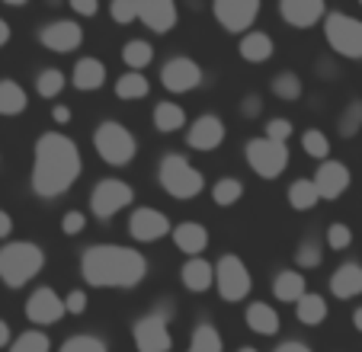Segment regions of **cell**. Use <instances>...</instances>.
Here are the masks:
<instances>
[{"label":"cell","mask_w":362,"mask_h":352,"mask_svg":"<svg viewBox=\"0 0 362 352\" xmlns=\"http://www.w3.org/2000/svg\"><path fill=\"white\" fill-rule=\"evenodd\" d=\"M83 157L81 148L64 131H45L39 135L33 151V176L29 186L39 199H58L81 180Z\"/></svg>","instance_id":"6da1fadb"},{"label":"cell","mask_w":362,"mask_h":352,"mask_svg":"<svg viewBox=\"0 0 362 352\" xmlns=\"http://www.w3.org/2000/svg\"><path fill=\"white\" fill-rule=\"evenodd\" d=\"M81 276L93 288H138L148 276V259L135 247L93 244L81 253Z\"/></svg>","instance_id":"7a4b0ae2"},{"label":"cell","mask_w":362,"mask_h":352,"mask_svg":"<svg viewBox=\"0 0 362 352\" xmlns=\"http://www.w3.org/2000/svg\"><path fill=\"white\" fill-rule=\"evenodd\" d=\"M45 269V250L33 240H7L0 247V282L7 288H23Z\"/></svg>","instance_id":"3957f363"},{"label":"cell","mask_w":362,"mask_h":352,"mask_svg":"<svg viewBox=\"0 0 362 352\" xmlns=\"http://www.w3.org/2000/svg\"><path fill=\"white\" fill-rule=\"evenodd\" d=\"M158 183L160 189L170 199H180V202H189V199L202 196L205 192V176L196 163H189L183 154L170 151V154L160 157L158 163Z\"/></svg>","instance_id":"277c9868"},{"label":"cell","mask_w":362,"mask_h":352,"mask_svg":"<svg viewBox=\"0 0 362 352\" xmlns=\"http://www.w3.org/2000/svg\"><path fill=\"white\" fill-rule=\"evenodd\" d=\"M93 151L110 167H129L138 157V138L116 119H106L93 129Z\"/></svg>","instance_id":"5b68a950"},{"label":"cell","mask_w":362,"mask_h":352,"mask_svg":"<svg viewBox=\"0 0 362 352\" xmlns=\"http://www.w3.org/2000/svg\"><path fill=\"white\" fill-rule=\"evenodd\" d=\"M244 157H247V167L260 176V180H279L288 170V157L292 154H288V144L260 135L244 144Z\"/></svg>","instance_id":"8992f818"},{"label":"cell","mask_w":362,"mask_h":352,"mask_svg":"<svg viewBox=\"0 0 362 352\" xmlns=\"http://www.w3.org/2000/svg\"><path fill=\"white\" fill-rule=\"evenodd\" d=\"M321 23L330 52L349 61H362V20L349 13H327Z\"/></svg>","instance_id":"52a82bcc"},{"label":"cell","mask_w":362,"mask_h":352,"mask_svg":"<svg viewBox=\"0 0 362 352\" xmlns=\"http://www.w3.org/2000/svg\"><path fill=\"white\" fill-rule=\"evenodd\" d=\"M212 266H215V285L212 288L221 295V301L238 305V301H244L247 295H250L253 278H250L247 263L238 257V253H225V257H218V263H212Z\"/></svg>","instance_id":"ba28073f"},{"label":"cell","mask_w":362,"mask_h":352,"mask_svg":"<svg viewBox=\"0 0 362 352\" xmlns=\"http://www.w3.org/2000/svg\"><path fill=\"white\" fill-rule=\"evenodd\" d=\"M132 202H135V189H132L125 180H119V176L100 180V183L93 186V192H90V211H93V218H100V221L116 218L119 211L129 209Z\"/></svg>","instance_id":"9c48e42d"},{"label":"cell","mask_w":362,"mask_h":352,"mask_svg":"<svg viewBox=\"0 0 362 352\" xmlns=\"http://www.w3.org/2000/svg\"><path fill=\"white\" fill-rule=\"evenodd\" d=\"M260 10H263V0H212V16L231 35L253 29Z\"/></svg>","instance_id":"30bf717a"},{"label":"cell","mask_w":362,"mask_h":352,"mask_svg":"<svg viewBox=\"0 0 362 352\" xmlns=\"http://www.w3.org/2000/svg\"><path fill=\"white\" fill-rule=\"evenodd\" d=\"M135 336V349L138 352H170L173 349V336H170V320H164L160 314H144L141 320H135L132 327Z\"/></svg>","instance_id":"8fae6325"},{"label":"cell","mask_w":362,"mask_h":352,"mask_svg":"<svg viewBox=\"0 0 362 352\" xmlns=\"http://www.w3.org/2000/svg\"><path fill=\"white\" fill-rule=\"evenodd\" d=\"M202 81H205L202 68L186 54H177L160 68V87L170 90V93H192V90L202 87Z\"/></svg>","instance_id":"7c38bea8"},{"label":"cell","mask_w":362,"mask_h":352,"mask_svg":"<svg viewBox=\"0 0 362 352\" xmlns=\"http://www.w3.org/2000/svg\"><path fill=\"white\" fill-rule=\"evenodd\" d=\"M170 218L164 211L151 209V205H141V209L132 211L129 218V234L135 244H158V240L170 237Z\"/></svg>","instance_id":"4fadbf2b"},{"label":"cell","mask_w":362,"mask_h":352,"mask_svg":"<svg viewBox=\"0 0 362 352\" xmlns=\"http://www.w3.org/2000/svg\"><path fill=\"white\" fill-rule=\"evenodd\" d=\"M39 42L42 48L55 54H71L83 45V29L77 20H52L39 29Z\"/></svg>","instance_id":"5bb4252c"},{"label":"cell","mask_w":362,"mask_h":352,"mask_svg":"<svg viewBox=\"0 0 362 352\" xmlns=\"http://www.w3.org/2000/svg\"><path fill=\"white\" fill-rule=\"evenodd\" d=\"M225 138H228V129L215 112H202L199 119H192L189 129H186V144H189L192 151H202V154L218 151L221 144H225Z\"/></svg>","instance_id":"9a60e30c"},{"label":"cell","mask_w":362,"mask_h":352,"mask_svg":"<svg viewBox=\"0 0 362 352\" xmlns=\"http://www.w3.org/2000/svg\"><path fill=\"white\" fill-rule=\"evenodd\" d=\"M311 183H315L321 202H337L340 196H346L349 183H353V173H349V167L340 160H321V167L311 176Z\"/></svg>","instance_id":"2e32d148"},{"label":"cell","mask_w":362,"mask_h":352,"mask_svg":"<svg viewBox=\"0 0 362 352\" xmlns=\"http://www.w3.org/2000/svg\"><path fill=\"white\" fill-rule=\"evenodd\" d=\"M23 311H26V317L33 320V324L52 327V324H58V320L64 317V298L58 295L55 288H48V285H39V288H35L33 295L26 298Z\"/></svg>","instance_id":"e0dca14e"},{"label":"cell","mask_w":362,"mask_h":352,"mask_svg":"<svg viewBox=\"0 0 362 352\" xmlns=\"http://www.w3.org/2000/svg\"><path fill=\"white\" fill-rule=\"evenodd\" d=\"M135 13H138V23H144L151 33L158 35L173 33V26L180 20L177 0H135Z\"/></svg>","instance_id":"ac0fdd59"},{"label":"cell","mask_w":362,"mask_h":352,"mask_svg":"<svg viewBox=\"0 0 362 352\" xmlns=\"http://www.w3.org/2000/svg\"><path fill=\"white\" fill-rule=\"evenodd\" d=\"M279 16L292 29H311L327 16V0H279Z\"/></svg>","instance_id":"d6986e66"},{"label":"cell","mask_w":362,"mask_h":352,"mask_svg":"<svg viewBox=\"0 0 362 352\" xmlns=\"http://www.w3.org/2000/svg\"><path fill=\"white\" fill-rule=\"evenodd\" d=\"M170 237L180 253H186V257H202V250L209 247V228L199 221H180L170 228Z\"/></svg>","instance_id":"ffe728a7"},{"label":"cell","mask_w":362,"mask_h":352,"mask_svg":"<svg viewBox=\"0 0 362 352\" xmlns=\"http://www.w3.org/2000/svg\"><path fill=\"white\" fill-rule=\"evenodd\" d=\"M238 54L247 64H267L276 54V42H273V35L260 33V29H247V33H240Z\"/></svg>","instance_id":"44dd1931"},{"label":"cell","mask_w":362,"mask_h":352,"mask_svg":"<svg viewBox=\"0 0 362 352\" xmlns=\"http://www.w3.org/2000/svg\"><path fill=\"white\" fill-rule=\"evenodd\" d=\"M330 295L340 301H349V298H359L362 295V266L359 263H343L330 272Z\"/></svg>","instance_id":"7402d4cb"},{"label":"cell","mask_w":362,"mask_h":352,"mask_svg":"<svg viewBox=\"0 0 362 352\" xmlns=\"http://www.w3.org/2000/svg\"><path fill=\"white\" fill-rule=\"evenodd\" d=\"M180 282H183L186 291L202 295V291H209L215 285V266L209 263V259H202V257L186 259L183 269H180Z\"/></svg>","instance_id":"603a6c76"},{"label":"cell","mask_w":362,"mask_h":352,"mask_svg":"<svg viewBox=\"0 0 362 352\" xmlns=\"http://www.w3.org/2000/svg\"><path fill=\"white\" fill-rule=\"evenodd\" d=\"M106 83V64L100 58H81L71 71V87L81 90V93H93Z\"/></svg>","instance_id":"cb8c5ba5"},{"label":"cell","mask_w":362,"mask_h":352,"mask_svg":"<svg viewBox=\"0 0 362 352\" xmlns=\"http://www.w3.org/2000/svg\"><path fill=\"white\" fill-rule=\"evenodd\" d=\"M244 320L257 336H276V333H279V311H273V305H267V301L247 305Z\"/></svg>","instance_id":"d4e9b609"},{"label":"cell","mask_w":362,"mask_h":352,"mask_svg":"<svg viewBox=\"0 0 362 352\" xmlns=\"http://www.w3.org/2000/svg\"><path fill=\"white\" fill-rule=\"evenodd\" d=\"M305 291H308V282H305V276H301V269H282V272H276V278H273L276 301H282V305H295V301H298Z\"/></svg>","instance_id":"484cf974"},{"label":"cell","mask_w":362,"mask_h":352,"mask_svg":"<svg viewBox=\"0 0 362 352\" xmlns=\"http://www.w3.org/2000/svg\"><path fill=\"white\" fill-rule=\"evenodd\" d=\"M151 122H154V129L160 135H173V131H180L186 125V109L173 100H160L154 106V112H151Z\"/></svg>","instance_id":"4316f807"},{"label":"cell","mask_w":362,"mask_h":352,"mask_svg":"<svg viewBox=\"0 0 362 352\" xmlns=\"http://www.w3.org/2000/svg\"><path fill=\"white\" fill-rule=\"evenodd\" d=\"M327 298L317 295V291H305L298 301H295V317L301 320L305 327H317L327 320Z\"/></svg>","instance_id":"83f0119b"},{"label":"cell","mask_w":362,"mask_h":352,"mask_svg":"<svg viewBox=\"0 0 362 352\" xmlns=\"http://www.w3.org/2000/svg\"><path fill=\"white\" fill-rule=\"evenodd\" d=\"M29 106V96L13 77H4L0 81V115L4 119H13V115H23Z\"/></svg>","instance_id":"f1b7e54d"},{"label":"cell","mask_w":362,"mask_h":352,"mask_svg":"<svg viewBox=\"0 0 362 352\" xmlns=\"http://www.w3.org/2000/svg\"><path fill=\"white\" fill-rule=\"evenodd\" d=\"M151 93V81L141 74V71H125L122 77H116V96L125 102L144 100Z\"/></svg>","instance_id":"f546056e"},{"label":"cell","mask_w":362,"mask_h":352,"mask_svg":"<svg viewBox=\"0 0 362 352\" xmlns=\"http://www.w3.org/2000/svg\"><path fill=\"white\" fill-rule=\"evenodd\" d=\"M317 202H321V196H317L315 183L308 176H298L295 183H288V205L295 211H311V209H317Z\"/></svg>","instance_id":"4dcf8cb0"},{"label":"cell","mask_w":362,"mask_h":352,"mask_svg":"<svg viewBox=\"0 0 362 352\" xmlns=\"http://www.w3.org/2000/svg\"><path fill=\"white\" fill-rule=\"evenodd\" d=\"M154 61V45L148 39H129L122 45V64L129 71H144Z\"/></svg>","instance_id":"1f68e13d"},{"label":"cell","mask_w":362,"mask_h":352,"mask_svg":"<svg viewBox=\"0 0 362 352\" xmlns=\"http://www.w3.org/2000/svg\"><path fill=\"white\" fill-rule=\"evenodd\" d=\"M240 199H244V183H240L238 176H221V180L212 183V202L218 209H231Z\"/></svg>","instance_id":"d6a6232c"},{"label":"cell","mask_w":362,"mask_h":352,"mask_svg":"<svg viewBox=\"0 0 362 352\" xmlns=\"http://www.w3.org/2000/svg\"><path fill=\"white\" fill-rule=\"evenodd\" d=\"M269 90H273L276 100L295 102V100H301V90H305V83H301V77L295 74V71H279V74L269 81Z\"/></svg>","instance_id":"836d02e7"},{"label":"cell","mask_w":362,"mask_h":352,"mask_svg":"<svg viewBox=\"0 0 362 352\" xmlns=\"http://www.w3.org/2000/svg\"><path fill=\"white\" fill-rule=\"evenodd\" d=\"M64 87H68V77L58 68H42L39 77H35V93H39L42 100H58V96L64 93Z\"/></svg>","instance_id":"e575fe53"},{"label":"cell","mask_w":362,"mask_h":352,"mask_svg":"<svg viewBox=\"0 0 362 352\" xmlns=\"http://www.w3.org/2000/svg\"><path fill=\"white\" fill-rule=\"evenodd\" d=\"M186 352H225V343H221V333L215 330L212 324H199L189 336V349Z\"/></svg>","instance_id":"d590c367"},{"label":"cell","mask_w":362,"mask_h":352,"mask_svg":"<svg viewBox=\"0 0 362 352\" xmlns=\"http://www.w3.org/2000/svg\"><path fill=\"white\" fill-rule=\"evenodd\" d=\"M295 263H298V269H317V266L324 263V244L315 234H308V237L295 247Z\"/></svg>","instance_id":"8d00e7d4"},{"label":"cell","mask_w":362,"mask_h":352,"mask_svg":"<svg viewBox=\"0 0 362 352\" xmlns=\"http://www.w3.org/2000/svg\"><path fill=\"white\" fill-rule=\"evenodd\" d=\"M337 131L340 138H356L362 131V100H349L343 106L340 119H337Z\"/></svg>","instance_id":"74e56055"},{"label":"cell","mask_w":362,"mask_h":352,"mask_svg":"<svg viewBox=\"0 0 362 352\" xmlns=\"http://www.w3.org/2000/svg\"><path fill=\"white\" fill-rule=\"evenodd\" d=\"M301 151H305L308 157H315V160H327L330 138L324 135L321 129H308V131H301Z\"/></svg>","instance_id":"f35d334b"},{"label":"cell","mask_w":362,"mask_h":352,"mask_svg":"<svg viewBox=\"0 0 362 352\" xmlns=\"http://www.w3.org/2000/svg\"><path fill=\"white\" fill-rule=\"evenodd\" d=\"M58 352H110V346H106V339L93 336V333H77V336L64 339Z\"/></svg>","instance_id":"ab89813d"},{"label":"cell","mask_w":362,"mask_h":352,"mask_svg":"<svg viewBox=\"0 0 362 352\" xmlns=\"http://www.w3.org/2000/svg\"><path fill=\"white\" fill-rule=\"evenodd\" d=\"M10 352H52V343L42 330H26L10 343Z\"/></svg>","instance_id":"60d3db41"},{"label":"cell","mask_w":362,"mask_h":352,"mask_svg":"<svg viewBox=\"0 0 362 352\" xmlns=\"http://www.w3.org/2000/svg\"><path fill=\"white\" fill-rule=\"evenodd\" d=\"M324 244H327L330 250H349V247H353V228H349V224H343V221L327 224Z\"/></svg>","instance_id":"b9f144b4"},{"label":"cell","mask_w":362,"mask_h":352,"mask_svg":"<svg viewBox=\"0 0 362 352\" xmlns=\"http://www.w3.org/2000/svg\"><path fill=\"white\" fill-rule=\"evenodd\" d=\"M110 16H112V23H119V26H132V23L138 20L135 0H110Z\"/></svg>","instance_id":"7bdbcfd3"},{"label":"cell","mask_w":362,"mask_h":352,"mask_svg":"<svg viewBox=\"0 0 362 352\" xmlns=\"http://www.w3.org/2000/svg\"><path fill=\"white\" fill-rule=\"evenodd\" d=\"M83 228H87V215H83L81 209L64 211V218H62V234L64 237H77Z\"/></svg>","instance_id":"ee69618b"},{"label":"cell","mask_w":362,"mask_h":352,"mask_svg":"<svg viewBox=\"0 0 362 352\" xmlns=\"http://www.w3.org/2000/svg\"><path fill=\"white\" fill-rule=\"evenodd\" d=\"M292 131H295V125L288 122V119H269L267 122V138H273V141H282V144H288V138H292Z\"/></svg>","instance_id":"f6af8a7d"},{"label":"cell","mask_w":362,"mask_h":352,"mask_svg":"<svg viewBox=\"0 0 362 352\" xmlns=\"http://www.w3.org/2000/svg\"><path fill=\"white\" fill-rule=\"evenodd\" d=\"M87 305H90V298H87V291H81V288H74V291H68V295H64V314L81 317V314L87 311Z\"/></svg>","instance_id":"bcb514c9"},{"label":"cell","mask_w":362,"mask_h":352,"mask_svg":"<svg viewBox=\"0 0 362 352\" xmlns=\"http://www.w3.org/2000/svg\"><path fill=\"white\" fill-rule=\"evenodd\" d=\"M71 10H74V16H81V20H90V16L100 13V0H64Z\"/></svg>","instance_id":"7dc6e473"},{"label":"cell","mask_w":362,"mask_h":352,"mask_svg":"<svg viewBox=\"0 0 362 352\" xmlns=\"http://www.w3.org/2000/svg\"><path fill=\"white\" fill-rule=\"evenodd\" d=\"M260 112H263V96L260 93H247L244 100H240V115H244V119H257Z\"/></svg>","instance_id":"c3c4849f"},{"label":"cell","mask_w":362,"mask_h":352,"mask_svg":"<svg viewBox=\"0 0 362 352\" xmlns=\"http://www.w3.org/2000/svg\"><path fill=\"white\" fill-rule=\"evenodd\" d=\"M10 234H13V215L0 209V240H10Z\"/></svg>","instance_id":"681fc988"},{"label":"cell","mask_w":362,"mask_h":352,"mask_svg":"<svg viewBox=\"0 0 362 352\" xmlns=\"http://www.w3.org/2000/svg\"><path fill=\"white\" fill-rule=\"evenodd\" d=\"M71 119H74V112L68 106H52V122L55 125H68Z\"/></svg>","instance_id":"f907efd6"},{"label":"cell","mask_w":362,"mask_h":352,"mask_svg":"<svg viewBox=\"0 0 362 352\" xmlns=\"http://www.w3.org/2000/svg\"><path fill=\"white\" fill-rule=\"evenodd\" d=\"M273 352H315V349L305 346V343H298V339H286V343H279Z\"/></svg>","instance_id":"816d5d0a"},{"label":"cell","mask_w":362,"mask_h":352,"mask_svg":"<svg viewBox=\"0 0 362 352\" xmlns=\"http://www.w3.org/2000/svg\"><path fill=\"white\" fill-rule=\"evenodd\" d=\"M10 39H13V29H10V23L0 16V48L10 45Z\"/></svg>","instance_id":"f5cc1de1"},{"label":"cell","mask_w":362,"mask_h":352,"mask_svg":"<svg viewBox=\"0 0 362 352\" xmlns=\"http://www.w3.org/2000/svg\"><path fill=\"white\" fill-rule=\"evenodd\" d=\"M10 343V327H7V320H0V349Z\"/></svg>","instance_id":"db71d44e"},{"label":"cell","mask_w":362,"mask_h":352,"mask_svg":"<svg viewBox=\"0 0 362 352\" xmlns=\"http://www.w3.org/2000/svg\"><path fill=\"white\" fill-rule=\"evenodd\" d=\"M353 327L362 333V307H356V311H353Z\"/></svg>","instance_id":"11a10c76"},{"label":"cell","mask_w":362,"mask_h":352,"mask_svg":"<svg viewBox=\"0 0 362 352\" xmlns=\"http://www.w3.org/2000/svg\"><path fill=\"white\" fill-rule=\"evenodd\" d=\"M7 7H23V4H29V0H4Z\"/></svg>","instance_id":"9f6ffc18"},{"label":"cell","mask_w":362,"mask_h":352,"mask_svg":"<svg viewBox=\"0 0 362 352\" xmlns=\"http://www.w3.org/2000/svg\"><path fill=\"white\" fill-rule=\"evenodd\" d=\"M238 352H257V349H253V346H244V349H238Z\"/></svg>","instance_id":"6f0895ef"},{"label":"cell","mask_w":362,"mask_h":352,"mask_svg":"<svg viewBox=\"0 0 362 352\" xmlns=\"http://www.w3.org/2000/svg\"><path fill=\"white\" fill-rule=\"evenodd\" d=\"M359 7H362V0H359Z\"/></svg>","instance_id":"680465c9"}]
</instances>
